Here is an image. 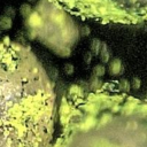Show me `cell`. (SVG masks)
Segmentation results:
<instances>
[{
    "instance_id": "1",
    "label": "cell",
    "mask_w": 147,
    "mask_h": 147,
    "mask_svg": "<svg viewBox=\"0 0 147 147\" xmlns=\"http://www.w3.org/2000/svg\"><path fill=\"white\" fill-rule=\"evenodd\" d=\"M55 93L34 53L8 37L0 41V147H47Z\"/></svg>"
},
{
    "instance_id": "2",
    "label": "cell",
    "mask_w": 147,
    "mask_h": 147,
    "mask_svg": "<svg viewBox=\"0 0 147 147\" xmlns=\"http://www.w3.org/2000/svg\"><path fill=\"white\" fill-rule=\"evenodd\" d=\"M61 122L54 147H147L146 102L122 91L118 80L90 93L71 86L62 99Z\"/></svg>"
},
{
    "instance_id": "3",
    "label": "cell",
    "mask_w": 147,
    "mask_h": 147,
    "mask_svg": "<svg viewBox=\"0 0 147 147\" xmlns=\"http://www.w3.org/2000/svg\"><path fill=\"white\" fill-rule=\"evenodd\" d=\"M36 32L39 40L61 57L70 55L71 46L78 39V30L75 23L57 6L52 7L48 13V21L46 22L42 18V24Z\"/></svg>"
},
{
    "instance_id": "4",
    "label": "cell",
    "mask_w": 147,
    "mask_h": 147,
    "mask_svg": "<svg viewBox=\"0 0 147 147\" xmlns=\"http://www.w3.org/2000/svg\"><path fill=\"white\" fill-rule=\"evenodd\" d=\"M41 24H42V17L37 10L34 11L32 10V13L25 18V25L28 26V29L37 30L41 26Z\"/></svg>"
},
{
    "instance_id": "5",
    "label": "cell",
    "mask_w": 147,
    "mask_h": 147,
    "mask_svg": "<svg viewBox=\"0 0 147 147\" xmlns=\"http://www.w3.org/2000/svg\"><path fill=\"white\" fill-rule=\"evenodd\" d=\"M124 68H123V63L119 59H114L110 61L109 63V72L113 75V76H117V75H121L123 72Z\"/></svg>"
},
{
    "instance_id": "6",
    "label": "cell",
    "mask_w": 147,
    "mask_h": 147,
    "mask_svg": "<svg viewBox=\"0 0 147 147\" xmlns=\"http://www.w3.org/2000/svg\"><path fill=\"white\" fill-rule=\"evenodd\" d=\"M98 55H100V59H101V62H102V63L109 62V59H110V51H109V48H108V46H107L106 42H103V41L101 42V48H100Z\"/></svg>"
},
{
    "instance_id": "7",
    "label": "cell",
    "mask_w": 147,
    "mask_h": 147,
    "mask_svg": "<svg viewBox=\"0 0 147 147\" xmlns=\"http://www.w3.org/2000/svg\"><path fill=\"white\" fill-rule=\"evenodd\" d=\"M13 26V18L6 16V15H2L0 16V30H9L10 28Z\"/></svg>"
},
{
    "instance_id": "8",
    "label": "cell",
    "mask_w": 147,
    "mask_h": 147,
    "mask_svg": "<svg viewBox=\"0 0 147 147\" xmlns=\"http://www.w3.org/2000/svg\"><path fill=\"white\" fill-rule=\"evenodd\" d=\"M101 40H99V39H96V38H94V39H92V41H91V53H93L94 55H98L99 54V51H100V48H101Z\"/></svg>"
},
{
    "instance_id": "9",
    "label": "cell",
    "mask_w": 147,
    "mask_h": 147,
    "mask_svg": "<svg viewBox=\"0 0 147 147\" xmlns=\"http://www.w3.org/2000/svg\"><path fill=\"white\" fill-rule=\"evenodd\" d=\"M31 13H32V8H31V6L29 3H22L21 5V7H20V14L24 18H26Z\"/></svg>"
},
{
    "instance_id": "10",
    "label": "cell",
    "mask_w": 147,
    "mask_h": 147,
    "mask_svg": "<svg viewBox=\"0 0 147 147\" xmlns=\"http://www.w3.org/2000/svg\"><path fill=\"white\" fill-rule=\"evenodd\" d=\"M105 74H106V68L102 64H98V65H95L93 68V75H94V77L99 78V77H102Z\"/></svg>"
},
{
    "instance_id": "11",
    "label": "cell",
    "mask_w": 147,
    "mask_h": 147,
    "mask_svg": "<svg viewBox=\"0 0 147 147\" xmlns=\"http://www.w3.org/2000/svg\"><path fill=\"white\" fill-rule=\"evenodd\" d=\"M118 86H119V88H121L122 91H124V92H130L131 86H130L129 80H126V79H121V80H118Z\"/></svg>"
},
{
    "instance_id": "12",
    "label": "cell",
    "mask_w": 147,
    "mask_h": 147,
    "mask_svg": "<svg viewBox=\"0 0 147 147\" xmlns=\"http://www.w3.org/2000/svg\"><path fill=\"white\" fill-rule=\"evenodd\" d=\"M5 15L10 17V18H14L15 15H16V9L13 7V6H7L5 8Z\"/></svg>"
},
{
    "instance_id": "13",
    "label": "cell",
    "mask_w": 147,
    "mask_h": 147,
    "mask_svg": "<svg viewBox=\"0 0 147 147\" xmlns=\"http://www.w3.org/2000/svg\"><path fill=\"white\" fill-rule=\"evenodd\" d=\"M140 79L139 78H137V77H134L133 79H132V82H131V84H130V86L133 88V90H138V88H140Z\"/></svg>"
},
{
    "instance_id": "14",
    "label": "cell",
    "mask_w": 147,
    "mask_h": 147,
    "mask_svg": "<svg viewBox=\"0 0 147 147\" xmlns=\"http://www.w3.org/2000/svg\"><path fill=\"white\" fill-rule=\"evenodd\" d=\"M63 70L67 75H71L74 72V65L71 63H65L64 67H63Z\"/></svg>"
},
{
    "instance_id": "15",
    "label": "cell",
    "mask_w": 147,
    "mask_h": 147,
    "mask_svg": "<svg viewBox=\"0 0 147 147\" xmlns=\"http://www.w3.org/2000/svg\"><path fill=\"white\" fill-rule=\"evenodd\" d=\"M82 33H83V36H88L90 34V28L87 25H84L82 29Z\"/></svg>"
},
{
    "instance_id": "16",
    "label": "cell",
    "mask_w": 147,
    "mask_h": 147,
    "mask_svg": "<svg viewBox=\"0 0 147 147\" xmlns=\"http://www.w3.org/2000/svg\"><path fill=\"white\" fill-rule=\"evenodd\" d=\"M92 57V55H91V53L88 52V53H86V57H85V61H86V63H90V59Z\"/></svg>"
},
{
    "instance_id": "17",
    "label": "cell",
    "mask_w": 147,
    "mask_h": 147,
    "mask_svg": "<svg viewBox=\"0 0 147 147\" xmlns=\"http://www.w3.org/2000/svg\"><path fill=\"white\" fill-rule=\"evenodd\" d=\"M29 1H34V0H29Z\"/></svg>"
}]
</instances>
